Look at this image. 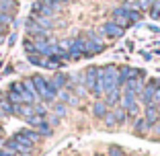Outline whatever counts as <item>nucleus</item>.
I'll list each match as a JSON object with an SVG mask.
<instances>
[{
    "label": "nucleus",
    "mask_w": 160,
    "mask_h": 156,
    "mask_svg": "<svg viewBox=\"0 0 160 156\" xmlns=\"http://www.w3.org/2000/svg\"><path fill=\"white\" fill-rule=\"evenodd\" d=\"M84 84L88 88V93H92L94 97L103 95V84H101V68L90 66L84 74Z\"/></svg>",
    "instance_id": "nucleus-1"
},
{
    "label": "nucleus",
    "mask_w": 160,
    "mask_h": 156,
    "mask_svg": "<svg viewBox=\"0 0 160 156\" xmlns=\"http://www.w3.org/2000/svg\"><path fill=\"white\" fill-rule=\"evenodd\" d=\"M64 49H68V53H70L72 60H80V58H84L86 53V43L82 37H74V39H66V41L60 43Z\"/></svg>",
    "instance_id": "nucleus-2"
},
{
    "label": "nucleus",
    "mask_w": 160,
    "mask_h": 156,
    "mask_svg": "<svg viewBox=\"0 0 160 156\" xmlns=\"http://www.w3.org/2000/svg\"><path fill=\"white\" fill-rule=\"evenodd\" d=\"M117 68L115 66H105L101 68V84H103V93H109V90L113 88H119L117 86Z\"/></svg>",
    "instance_id": "nucleus-3"
},
{
    "label": "nucleus",
    "mask_w": 160,
    "mask_h": 156,
    "mask_svg": "<svg viewBox=\"0 0 160 156\" xmlns=\"http://www.w3.org/2000/svg\"><path fill=\"white\" fill-rule=\"evenodd\" d=\"M84 43H86V53H84V58H90V56H97V53H101L105 49V43L99 39V35H94L92 31L88 33V39H84Z\"/></svg>",
    "instance_id": "nucleus-4"
},
{
    "label": "nucleus",
    "mask_w": 160,
    "mask_h": 156,
    "mask_svg": "<svg viewBox=\"0 0 160 156\" xmlns=\"http://www.w3.org/2000/svg\"><path fill=\"white\" fill-rule=\"evenodd\" d=\"M158 86H160V80H158V78H152V80L144 86V90H142V95H140L142 105H152V99H154V93H156V88H158Z\"/></svg>",
    "instance_id": "nucleus-5"
},
{
    "label": "nucleus",
    "mask_w": 160,
    "mask_h": 156,
    "mask_svg": "<svg viewBox=\"0 0 160 156\" xmlns=\"http://www.w3.org/2000/svg\"><path fill=\"white\" fill-rule=\"evenodd\" d=\"M138 74H140V70L129 68V66H123L121 70H119V76H117V86H125V82L138 78Z\"/></svg>",
    "instance_id": "nucleus-6"
},
{
    "label": "nucleus",
    "mask_w": 160,
    "mask_h": 156,
    "mask_svg": "<svg viewBox=\"0 0 160 156\" xmlns=\"http://www.w3.org/2000/svg\"><path fill=\"white\" fill-rule=\"evenodd\" d=\"M25 27H27V33L35 35V37H47V29L43 27V25H39L33 17H29V21H27Z\"/></svg>",
    "instance_id": "nucleus-7"
},
{
    "label": "nucleus",
    "mask_w": 160,
    "mask_h": 156,
    "mask_svg": "<svg viewBox=\"0 0 160 156\" xmlns=\"http://www.w3.org/2000/svg\"><path fill=\"white\" fill-rule=\"evenodd\" d=\"M31 80H33V86H35V93H37V97L43 101V97H45V90H47V78H43L41 74H33V76H31Z\"/></svg>",
    "instance_id": "nucleus-8"
},
{
    "label": "nucleus",
    "mask_w": 160,
    "mask_h": 156,
    "mask_svg": "<svg viewBox=\"0 0 160 156\" xmlns=\"http://www.w3.org/2000/svg\"><path fill=\"white\" fill-rule=\"evenodd\" d=\"M123 31H125V29H121L117 23H115V21L103 25V33L107 35V37H111V39H119V37L123 35Z\"/></svg>",
    "instance_id": "nucleus-9"
},
{
    "label": "nucleus",
    "mask_w": 160,
    "mask_h": 156,
    "mask_svg": "<svg viewBox=\"0 0 160 156\" xmlns=\"http://www.w3.org/2000/svg\"><path fill=\"white\" fill-rule=\"evenodd\" d=\"M144 119H146L148 123V128H154V123L160 119V113H158V109L154 107V105H146V113H144Z\"/></svg>",
    "instance_id": "nucleus-10"
},
{
    "label": "nucleus",
    "mask_w": 160,
    "mask_h": 156,
    "mask_svg": "<svg viewBox=\"0 0 160 156\" xmlns=\"http://www.w3.org/2000/svg\"><path fill=\"white\" fill-rule=\"evenodd\" d=\"M14 115H19V117H33L35 111H33V105H29V103H21V105H14Z\"/></svg>",
    "instance_id": "nucleus-11"
},
{
    "label": "nucleus",
    "mask_w": 160,
    "mask_h": 156,
    "mask_svg": "<svg viewBox=\"0 0 160 156\" xmlns=\"http://www.w3.org/2000/svg\"><path fill=\"white\" fill-rule=\"evenodd\" d=\"M136 103H138V95L125 88V90H123V95H121V103H119V105H121V107L127 111V109L132 107V105H136Z\"/></svg>",
    "instance_id": "nucleus-12"
},
{
    "label": "nucleus",
    "mask_w": 160,
    "mask_h": 156,
    "mask_svg": "<svg viewBox=\"0 0 160 156\" xmlns=\"http://www.w3.org/2000/svg\"><path fill=\"white\" fill-rule=\"evenodd\" d=\"M105 103H107V107H115V105L121 103V93H119V88H113V90H109V93H105Z\"/></svg>",
    "instance_id": "nucleus-13"
},
{
    "label": "nucleus",
    "mask_w": 160,
    "mask_h": 156,
    "mask_svg": "<svg viewBox=\"0 0 160 156\" xmlns=\"http://www.w3.org/2000/svg\"><path fill=\"white\" fill-rule=\"evenodd\" d=\"M12 140H14V142H17V144H21V146L29 148V150H33V146H35V142H33V140H29V138L25 136V133L21 132V129H19V132H17V133H14V136H12Z\"/></svg>",
    "instance_id": "nucleus-14"
},
{
    "label": "nucleus",
    "mask_w": 160,
    "mask_h": 156,
    "mask_svg": "<svg viewBox=\"0 0 160 156\" xmlns=\"http://www.w3.org/2000/svg\"><path fill=\"white\" fill-rule=\"evenodd\" d=\"M107 103L105 101H97V103L92 105V115L94 117H99V119H105V115H107Z\"/></svg>",
    "instance_id": "nucleus-15"
},
{
    "label": "nucleus",
    "mask_w": 160,
    "mask_h": 156,
    "mask_svg": "<svg viewBox=\"0 0 160 156\" xmlns=\"http://www.w3.org/2000/svg\"><path fill=\"white\" fill-rule=\"evenodd\" d=\"M17 10V0H0V13L12 14Z\"/></svg>",
    "instance_id": "nucleus-16"
},
{
    "label": "nucleus",
    "mask_w": 160,
    "mask_h": 156,
    "mask_svg": "<svg viewBox=\"0 0 160 156\" xmlns=\"http://www.w3.org/2000/svg\"><path fill=\"white\" fill-rule=\"evenodd\" d=\"M52 82H53V86L60 90V88H64V86L68 84V76H66V74H62V72H58V74L52 78Z\"/></svg>",
    "instance_id": "nucleus-17"
},
{
    "label": "nucleus",
    "mask_w": 160,
    "mask_h": 156,
    "mask_svg": "<svg viewBox=\"0 0 160 156\" xmlns=\"http://www.w3.org/2000/svg\"><path fill=\"white\" fill-rule=\"evenodd\" d=\"M0 113L2 115H14V105L8 99H2L0 101Z\"/></svg>",
    "instance_id": "nucleus-18"
},
{
    "label": "nucleus",
    "mask_w": 160,
    "mask_h": 156,
    "mask_svg": "<svg viewBox=\"0 0 160 156\" xmlns=\"http://www.w3.org/2000/svg\"><path fill=\"white\" fill-rule=\"evenodd\" d=\"M133 129H136V133H146V129H150V128H148V123L144 117H138L133 121Z\"/></svg>",
    "instance_id": "nucleus-19"
},
{
    "label": "nucleus",
    "mask_w": 160,
    "mask_h": 156,
    "mask_svg": "<svg viewBox=\"0 0 160 156\" xmlns=\"http://www.w3.org/2000/svg\"><path fill=\"white\" fill-rule=\"evenodd\" d=\"M35 129H37L39 136H52V128H49V123H47L45 119H41V121H39V125Z\"/></svg>",
    "instance_id": "nucleus-20"
},
{
    "label": "nucleus",
    "mask_w": 160,
    "mask_h": 156,
    "mask_svg": "<svg viewBox=\"0 0 160 156\" xmlns=\"http://www.w3.org/2000/svg\"><path fill=\"white\" fill-rule=\"evenodd\" d=\"M21 132H23V133H25V136H27V138H29V140H33V142H35V144H37V142H39V140H41V136H39V133H37V129H31V128H25V129H21Z\"/></svg>",
    "instance_id": "nucleus-21"
},
{
    "label": "nucleus",
    "mask_w": 160,
    "mask_h": 156,
    "mask_svg": "<svg viewBox=\"0 0 160 156\" xmlns=\"http://www.w3.org/2000/svg\"><path fill=\"white\" fill-rule=\"evenodd\" d=\"M113 113H115V119H117V123H125V119H127V111H125L123 107L115 109Z\"/></svg>",
    "instance_id": "nucleus-22"
},
{
    "label": "nucleus",
    "mask_w": 160,
    "mask_h": 156,
    "mask_svg": "<svg viewBox=\"0 0 160 156\" xmlns=\"http://www.w3.org/2000/svg\"><path fill=\"white\" fill-rule=\"evenodd\" d=\"M60 97H62V101H64V103H68V105H76V103H78V101H76V97H72L68 90H62Z\"/></svg>",
    "instance_id": "nucleus-23"
},
{
    "label": "nucleus",
    "mask_w": 160,
    "mask_h": 156,
    "mask_svg": "<svg viewBox=\"0 0 160 156\" xmlns=\"http://www.w3.org/2000/svg\"><path fill=\"white\" fill-rule=\"evenodd\" d=\"M150 17H152L154 21H158V19H160V0H156L154 6L150 8Z\"/></svg>",
    "instance_id": "nucleus-24"
},
{
    "label": "nucleus",
    "mask_w": 160,
    "mask_h": 156,
    "mask_svg": "<svg viewBox=\"0 0 160 156\" xmlns=\"http://www.w3.org/2000/svg\"><path fill=\"white\" fill-rule=\"evenodd\" d=\"M23 48H25V52H27V56H31V53H37V48H35V43H33V41H29V39H25Z\"/></svg>",
    "instance_id": "nucleus-25"
},
{
    "label": "nucleus",
    "mask_w": 160,
    "mask_h": 156,
    "mask_svg": "<svg viewBox=\"0 0 160 156\" xmlns=\"http://www.w3.org/2000/svg\"><path fill=\"white\" fill-rule=\"evenodd\" d=\"M154 2L156 0H140V2H138V8L140 10H150L152 6H154Z\"/></svg>",
    "instance_id": "nucleus-26"
},
{
    "label": "nucleus",
    "mask_w": 160,
    "mask_h": 156,
    "mask_svg": "<svg viewBox=\"0 0 160 156\" xmlns=\"http://www.w3.org/2000/svg\"><path fill=\"white\" fill-rule=\"evenodd\" d=\"M4 148H6V150H8V152H19V144L14 142L12 138H10V140H6V142H4Z\"/></svg>",
    "instance_id": "nucleus-27"
},
{
    "label": "nucleus",
    "mask_w": 160,
    "mask_h": 156,
    "mask_svg": "<svg viewBox=\"0 0 160 156\" xmlns=\"http://www.w3.org/2000/svg\"><path fill=\"white\" fill-rule=\"evenodd\" d=\"M105 125H107V128H113V125H117L115 113H107V115H105Z\"/></svg>",
    "instance_id": "nucleus-28"
},
{
    "label": "nucleus",
    "mask_w": 160,
    "mask_h": 156,
    "mask_svg": "<svg viewBox=\"0 0 160 156\" xmlns=\"http://www.w3.org/2000/svg\"><path fill=\"white\" fill-rule=\"evenodd\" d=\"M12 23V14H6V13H0V25H4V27H8V25Z\"/></svg>",
    "instance_id": "nucleus-29"
},
{
    "label": "nucleus",
    "mask_w": 160,
    "mask_h": 156,
    "mask_svg": "<svg viewBox=\"0 0 160 156\" xmlns=\"http://www.w3.org/2000/svg\"><path fill=\"white\" fill-rule=\"evenodd\" d=\"M152 105H154V107L158 109V113H160V86L156 88V93H154V99H152Z\"/></svg>",
    "instance_id": "nucleus-30"
},
{
    "label": "nucleus",
    "mask_w": 160,
    "mask_h": 156,
    "mask_svg": "<svg viewBox=\"0 0 160 156\" xmlns=\"http://www.w3.org/2000/svg\"><path fill=\"white\" fill-rule=\"evenodd\" d=\"M109 156H123V150L119 146H109Z\"/></svg>",
    "instance_id": "nucleus-31"
},
{
    "label": "nucleus",
    "mask_w": 160,
    "mask_h": 156,
    "mask_svg": "<svg viewBox=\"0 0 160 156\" xmlns=\"http://www.w3.org/2000/svg\"><path fill=\"white\" fill-rule=\"evenodd\" d=\"M33 111H35V115H39V117H45V107H41V105H33Z\"/></svg>",
    "instance_id": "nucleus-32"
},
{
    "label": "nucleus",
    "mask_w": 160,
    "mask_h": 156,
    "mask_svg": "<svg viewBox=\"0 0 160 156\" xmlns=\"http://www.w3.org/2000/svg\"><path fill=\"white\" fill-rule=\"evenodd\" d=\"M56 113H58V115H66V107H64L62 103H58V105H56Z\"/></svg>",
    "instance_id": "nucleus-33"
},
{
    "label": "nucleus",
    "mask_w": 160,
    "mask_h": 156,
    "mask_svg": "<svg viewBox=\"0 0 160 156\" xmlns=\"http://www.w3.org/2000/svg\"><path fill=\"white\" fill-rule=\"evenodd\" d=\"M6 31H8V27H4V25H0V39L6 35Z\"/></svg>",
    "instance_id": "nucleus-34"
},
{
    "label": "nucleus",
    "mask_w": 160,
    "mask_h": 156,
    "mask_svg": "<svg viewBox=\"0 0 160 156\" xmlns=\"http://www.w3.org/2000/svg\"><path fill=\"white\" fill-rule=\"evenodd\" d=\"M152 129L156 132V136H160V119H158V121L154 123V128H152Z\"/></svg>",
    "instance_id": "nucleus-35"
},
{
    "label": "nucleus",
    "mask_w": 160,
    "mask_h": 156,
    "mask_svg": "<svg viewBox=\"0 0 160 156\" xmlns=\"http://www.w3.org/2000/svg\"><path fill=\"white\" fill-rule=\"evenodd\" d=\"M133 2H140V0H133Z\"/></svg>",
    "instance_id": "nucleus-36"
},
{
    "label": "nucleus",
    "mask_w": 160,
    "mask_h": 156,
    "mask_svg": "<svg viewBox=\"0 0 160 156\" xmlns=\"http://www.w3.org/2000/svg\"><path fill=\"white\" fill-rule=\"evenodd\" d=\"M0 115H2V113H0Z\"/></svg>",
    "instance_id": "nucleus-37"
}]
</instances>
